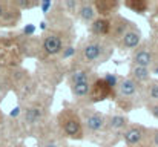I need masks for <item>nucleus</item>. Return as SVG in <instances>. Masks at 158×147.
Masks as SVG:
<instances>
[{"mask_svg": "<svg viewBox=\"0 0 158 147\" xmlns=\"http://www.w3.org/2000/svg\"><path fill=\"white\" fill-rule=\"evenodd\" d=\"M143 100L146 104H155L158 103V80L152 78L144 88H143Z\"/></svg>", "mask_w": 158, "mask_h": 147, "instance_id": "21", "label": "nucleus"}, {"mask_svg": "<svg viewBox=\"0 0 158 147\" xmlns=\"http://www.w3.org/2000/svg\"><path fill=\"white\" fill-rule=\"evenodd\" d=\"M37 74L43 80V83H46L51 88H55L68 75V66L58 63L57 60L40 61V67L37 66Z\"/></svg>", "mask_w": 158, "mask_h": 147, "instance_id": "10", "label": "nucleus"}, {"mask_svg": "<svg viewBox=\"0 0 158 147\" xmlns=\"http://www.w3.org/2000/svg\"><path fill=\"white\" fill-rule=\"evenodd\" d=\"M75 31L72 26H48V29L39 37L42 46V60H55L61 57L66 49L72 48L75 40Z\"/></svg>", "mask_w": 158, "mask_h": 147, "instance_id": "3", "label": "nucleus"}, {"mask_svg": "<svg viewBox=\"0 0 158 147\" xmlns=\"http://www.w3.org/2000/svg\"><path fill=\"white\" fill-rule=\"evenodd\" d=\"M80 115L85 127V140L102 147L106 135L107 113L97 110L94 106H86L80 109Z\"/></svg>", "mask_w": 158, "mask_h": 147, "instance_id": "6", "label": "nucleus"}, {"mask_svg": "<svg viewBox=\"0 0 158 147\" xmlns=\"http://www.w3.org/2000/svg\"><path fill=\"white\" fill-rule=\"evenodd\" d=\"M131 121L124 113H107V124H106V135L102 147H115L120 141H123V133L129 127Z\"/></svg>", "mask_w": 158, "mask_h": 147, "instance_id": "9", "label": "nucleus"}, {"mask_svg": "<svg viewBox=\"0 0 158 147\" xmlns=\"http://www.w3.org/2000/svg\"><path fill=\"white\" fill-rule=\"evenodd\" d=\"M37 147H68V143L60 135V132H55V133L49 135V137L37 140Z\"/></svg>", "mask_w": 158, "mask_h": 147, "instance_id": "22", "label": "nucleus"}, {"mask_svg": "<svg viewBox=\"0 0 158 147\" xmlns=\"http://www.w3.org/2000/svg\"><path fill=\"white\" fill-rule=\"evenodd\" d=\"M144 107L148 109V112H149L154 118L158 120V103H155V104H146Z\"/></svg>", "mask_w": 158, "mask_h": 147, "instance_id": "27", "label": "nucleus"}, {"mask_svg": "<svg viewBox=\"0 0 158 147\" xmlns=\"http://www.w3.org/2000/svg\"><path fill=\"white\" fill-rule=\"evenodd\" d=\"M144 147H158V129H149L148 140L144 143Z\"/></svg>", "mask_w": 158, "mask_h": 147, "instance_id": "26", "label": "nucleus"}, {"mask_svg": "<svg viewBox=\"0 0 158 147\" xmlns=\"http://www.w3.org/2000/svg\"><path fill=\"white\" fill-rule=\"evenodd\" d=\"M94 6L97 9L98 17L110 18L112 15L118 14V9L120 6H123V3L118 0H94Z\"/></svg>", "mask_w": 158, "mask_h": 147, "instance_id": "18", "label": "nucleus"}, {"mask_svg": "<svg viewBox=\"0 0 158 147\" xmlns=\"http://www.w3.org/2000/svg\"><path fill=\"white\" fill-rule=\"evenodd\" d=\"M95 69L91 67H68V75H66V83L68 86L80 84V83H94L97 78Z\"/></svg>", "mask_w": 158, "mask_h": 147, "instance_id": "15", "label": "nucleus"}, {"mask_svg": "<svg viewBox=\"0 0 158 147\" xmlns=\"http://www.w3.org/2000/svg\"><path fill=\"white\" fill-rule=\"evenodd\" d=\"M22 9L14 0H0V28H15L22 22Z\"/></svg>", "mask_w": 158, "mask_h": 147, "instance_id": "11", "label": "nucleus"}, {"mask_svg": "<svg viewBox=\"0 0 158 147\" xmlns=\"http://www.w3.org/2000/svg\"><path fill=\"white\" fill-rule=\"evenodd\" d=\"M120 77L115 74H106L105 77H97L91 86V94H89V106H95L98 103H103L106 100L115 98V91L118 84Z\"/></svg>", "mask_w": 158, "mask_h": 147, "instance_id": "8", "label": "nucleus"}, {"mask_svg": "<svg viewBox=\"0 0 158 147\" xmlns=\"http://www.w3.org/2000/svg\"><path fill=\"white\" fill-rule=\"evenodd\" d=\"M131 64L152 69V66H154V51H152L151 40L143 42L135 51H132V54H131Z\"/></svg>", "mask_w": 158, "mask_h": 147, "instance_id": "14", "label": "nucleus"}, {"mask_svg": "<svg viewBox=\"0 0 158 147\" xmlns=\"http://www.w3.org/2000/svg\"><path fill=\"white\" fill-rule=\"evenodd\" d=\"M123 6L138 15H144L151 9V3L148 0H126V2H123Z\"/></svg>", "mask_w": 158, "mask_h": 147, "instance_id": "23", "label": "nucleus"}, {"mask_svg": "<svg viewBox=\"0 0 158 147\" xmlns=\"http://www.w3.org/2000/svg\"><path fill=\"white\" fill-rule=\"evenodd\" d=\"M89 34L92 37H98V39H106L110 34V18L105 17H98L91 26H89Z\"/></svg>", "mask_w": 158, "mask_h": 147, "instance_id": "20", "label": "nucleus"}, {"mask_svg": "<svg viewBox=\"0 0 158 147\" xmlns=\"http://www.w3.org/2000/svg\"><path fill=\"white\" fill-rule=\"evenodd\" d=\"M143 43V34L140 31V28L135 25L131 31H127L124 34V37L117 43L115 49L121 51V52H127V51H135L140 45Z\"/></svg>", "mask_w": 158, "mask_h": 147, "instance_id": "16", "label": "nucleus"}, {"mask_svg": "<svg viewBox=\"0 0 158 147\" xmlns=\"http://www.w3.org/2000/svg\"><path fill=\"white\" fill-rule=\"evenodd\" d=\"M129 78H132L137 84L140 86H146L151 80H152V71L149 67H141V66H135V64H131L129 66V74H127Z\"/></svg>", "mask_w": 158, "mask_h": 147, "instance_id": "19", "label": "nucleus"}, {"mask_svg": "<svg viewBox=\"0 0 158 147\" xmlns=\"http://www.w3.org/2000/svg\"><path fill=\"white\" fill-rule=\"evenodd\" d=\"M14 2H15V5L22 11H25V9H34V8H39L40 6V2H37V0H14Z\"/></svg>", "mask_w": 158, "mask_h": 147, "instance_id": "25", "label": "nucleus"}, {"mask_svg": "<svg viewBox=\"0 0 158 147\" xmlns=\"http://www.w3.org/2000/svg\"><path fill=\"white\" fill-rule=\"evenodd\" d=\"M64 11L72 17V18H77V12H78V6H80V0H63L61 2Z\"/></svg>", "mask_w": 158, "mask_h": 147, "instance_id": "24", "label": "nucleus"}, {"mask_svg": "<svg viewBox=\"0 0 158 147\" xmlns=\"http://www.w3.org/2000/svg\"><path fill=\"white\" fill-rule=\"evenodd\" d=\"M77 18L80 22H83L85 25L91 26L97 18H98V14H97V9L94 6V2H89V0H80V6H78V12H77Z\"/></svg>", "mask_w": 158, "mask_h": 147, "instance_id": "17", "label": "nucleus"}, {"mask_svg": "<svg viewBox=\"0 0 158 147\" xmlns=\"http://www.w3.org/2000/svg\"><path fill=\"white\" fill-rule=\"evenodd\" d=\"M52 94L37 92L29 101L22 104V113L15 123V132L20 137H34L42 140L58 132L55 124V116L51 115Z\"/></svg>", "mask_w": 158, "mask_h": 147, "instance_id": "1", "label": "nucleus"}, {"mask_svg": "<svg viewBox=\"0 0 158 147\" xmlns=\"http://www.w3.org/2000/svg\"><path fill=\"white\" fill-rule=\"evenodd\" d=\"M138 147H144V146H138Z\"/></svg>", "mask_w": 158, "mask_h": 147, "instance_id": "28", "label": "nucleus"}, {"mask_svg": "<svg viewBox=\"0 0 158 147\" xmlns=\"http://www.w3.org/2000/svg\"><path fill=\"white\" fill-rule=\"evenodd\" d=\"M25 58L22 51V34L0 37V69H14L22 66Z\"/></svg>", "mask_w": 158, "mask_h": 147, "instance_id": "7", "label": "nucleus"}, {"mask_svg": "<svg viewBox=\"0 0 158 147\" xmlns=\"http://www.w3.org/2000/svg\"><path fill=\"white\" fill-rule=\"evenodd\" d=\"M148 133H149V129L146 126L131 123L129 127L123 133V143L126 144V147L144 146V143L148 140Z\"/></svg>", "mask_w": 158, "mask_h": 147, "instance_id": "13", "label": "nucleus"}, {"mask_svg": "<svg viewBox=\"0 0 158 147\" xmlns=\"http://www.w3.org/2000/svg\"><path fill=\"white\" fill-rule=\"evenodd\" d=\"M134 26H135V23H134L132 20L126 18L124 15H121V14L112 15V17H110V34H109L107 40H109L114 46H117V43L124 37V34H126L127 31H131Z\"/></svg>", "mask_w": 158, "mask_h": 147, "instance_id": "12", "label": "nucleus"}, {"mask_svg": "<svg viewBox=\"0 0 158 147\" xmlns=\"http://www.w3.org/2000/svg\"><path fill=\"white\" fill-rule=\"evenodd\" d=\"M55 124L60 135L64 140L71 141H83L85 140V127L80 115V109L74 103L64 101L58 113L55 115Z\"/></svg>", "mask_w": 158, "mask_h": 147, "instance_id": "4", "label": "nucleus"}, {"mask_svg": "<svg viewBox=\"0 0 158 147\" xmlns=\"http://www.w3.org/2000/svg\"><path fill=\"white\" fill-rule=\"evenodd\" d=\"M115 107L121 110V113H129L137 107L144 106L143 100V86L137 84L132 78L129 77H120L117 91H115V98H114Z\"/></svg>", "mask_w": 158, "mask_h": 147, "instance_id": "5", "label": "nucleus"}, {"mask_svg": "<svg viewBox=\"0 0 158 147\" xmlns=\"http://www.w3.org/2000/svg\"><path fill=\"white\" fill-rule=\"evenodd\" d=\"M115 52V46L106 40L98 37H86L75 48V55L72 57L68 67H91L95 69L112 58Z\"/></svg>", "mask_w": 158, "mask_h": 147, "instance_id": "2", "label": "nucleus"}]
</instances>
